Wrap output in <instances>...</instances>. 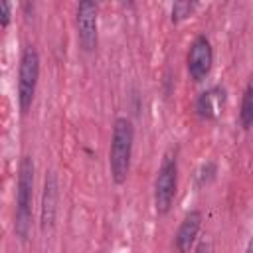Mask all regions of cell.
Returning <instances> with one entry per match:
<instances>
[{
	"label": "cell",
	"instance_id": "7",
	"mask_svg": "<svg viewBox=\"0 0 253 253\" xmlns=\"http://www.w3.org/2000/svg\"><path fill=\"white\" fill-rule=\"evenodd\" d=\"M57 198H59V186L55 172H47L43 180V196H42V229H51L55 223L57 213Z\"/></svg>",
	"mask_w": 253,
	"mask_h": 253
},
{
	"label": "cell",
	"instance_id": "12",
	"mask_svg": "<svg viewBox=\"0 0 253 253\" xmlns=\"http://www.w3.org/2000/svg\"><path fill=\"white\" fill-rule=\"evenodd\" d=\"M213 174H215V164L213 162H208L202 168V172H200V184H208L213 178Z\"/></svg>",
	"mask_w": 253,
	"mask_h": 253
},
{
	"label": "cell",
	"instance_id": "8",
	"mask_svg": "<svg viewBox=\"0 0 253 253\" xmlns=\"http://www.w3.org/2000/svg\"><path fill=\"white\" fill-rule=\"evenodd\" d=\"M200 225H202V213L198 210H192L184 215L176 235H174V247L178 253H188L196 241V235L200 231Z\"/></svg>",
	"mask_w": 253,
	"mask_h": 253
},
{
	"label": "cell",
	"instance_id": "9",
	"mask_svg": "<svg viewBox=\"0 0 253 253\" xmlns=\"http://www.w3.org/2000/svg\"><path fill=\"white\" fill-rule=\"evenodd\" d=\"M223 107V91L221 89H208L196 101V111L202 119H215Z\"/></svg>",
	"mask_w": 253,
	"mask_h": 253
},
{
	"label": "cell",
	"instance_id": "4",
	"mask_svg": "<svg viewBox=\"0 0 253 253\" xmlns=\"http://www.w3.org/2000/svg\"><path fill=\"white\" fill-rule=\"evenodd\" d=\"M176 186H178V162L176 156L166 154L154 182V206L160 215L170 211L176 196Z\"/></svg>",
	"mask_w": 253,
	"mask_h": 253
},
{
	"label": "cell",
	"instance_id": "3",
	"mask_svg": "<svg viewBox=\"0 0 253 253\" xmlns=\"http://www.w3.org/2000/svg\"><path fill=\"white\" fill-rule=\"evenodd\" d=\"M38 77H40V55L34 45H28L20 57V69H18V103L24 115L32 109Z\"/></svg>",
	"mask_w": 253,
	"mask_h": 253
},
{
	"label": "cell",
	"instance_id": "10",
	"mask_svg": "<svg viewBox=\"0 0 253 253\" xmlns=\"http://www.w3.org/2000/svg\"><path fill=\"white\" fill-rule=\"evenodd\" d=\"M239 121L243 128H249L253 125V83L247 85L241 101V111H239Z\"/></svg>",
	"mask_w": 253,
	"mask_h": 253
},
{
	"label": "cell",
	"instance_id": "2",
	"mask_svg": "<svg viewBox=\"0 0 253 253\" xmlns=\"http://www.w3.org/2000/svg\"><path fill=\"white\" fill-rule=\"evenodd\" d=\"M32 198H34V160L24 156L18 168L16 182V213H14V231L26 241L32 227Z\"/></svg>",
	"mask_w": 253,
	"mask_h": 253
},
{
	"label": "cell",
	"instance_id": "14",
	"mask_svg": "<svg viewBox=\"0 0 253 253\" xmlns=\"http://www.w3.org/2000/svg\"><path fill=\"white\" fill-rule=\"evenodd\" d=\"M196 253H211V249H210L208 243H200V245L196 247Z\"/></svg>",
	"mask_w": 253,
	"mask_h": 253
},
{
	"label": "cell",
	"instance_id": "11",
	"mask_svg": "<svg viewBox=\"0 0 253 253\" xmlns=\"http://www.w3.org/2000/svg\"><path fill=\"white\" fill-rule=\"evenodd\" d=\"M194 2H174V6H172V22H182V20H186L190 14H192V10H194Z\"/></svg>",
	"mask_w": 253,
	"mask_h": 253
},
{
	"label": "cell",
	"instance_id": "5",
	"mask_svg": "<svg viewBox=\"0 0 253 253\" xmlns=\"http://www.w3.org/2000/svg\"><path fill=\"white\" fill-rule=\"evenodd\" d=\"M77 40L85 51H93L97 45V4L83 0L77 4Z\"/></svg>",
	"mask_w": 253,
	"mask_h": 253
},
{
	"label": "cell",
	"instance_id": "1",
	"mask_svg": "<svg viewBox=\"0 0 253 253\" xmlns=\"http://www.w3.org/2000/svg\"><path fill=\"white\" fill-rule=\"evenodd\" d=\"M132 140H134L132 123L126 117H119L113 125L111 148H109V168H111V178L115 184H125L128 176Z\"/></svg>",
	"mask_w": 253,
	"mask_h": 253
},
{
	"label": "cell",
	"instance_id": "15",
	"mask_svg": "<svg viewBox=\"0 0 253 253\" xmlns=\"http://www.w3.org/2000/svg\"><path fill=\"white\" fill-rule=\"evenodd\" d=\"M249 253H253V245H251V247H249Z\"/></svg>",
	"mask_w": 253,
	"mask_h": 253
},
{
	"label": "cell",
	"instance_id": "6",
	"mask_svg": "<svg viewBox=\"0 0 253 253\" xmlns=\"http://www.w3.org/2000/svg\"><path fill=\"white\" fill-rule=\"evenodd\" d=\"M213 63V49L206 36H198L188 51V73L194 81H202L208 77Z\"/></svg>",
	"mask_w": 253,
	"mask_h": 253
},
{
	"label": "cell",
	"instance_id": "13",
	"mask_svg": "<svg viewBox=\"0 0 253 253\" xmlns=\"http://www.w3.org/2000/svg\"><path fill=\"white\" fill-rule=\"evenodd\" d=\"M10 22V2L8 0H2L0 2V26L6 28Z\"/></svg>",
	"mask_w": 253,
	"mask_h": 253
}]
</instances>
